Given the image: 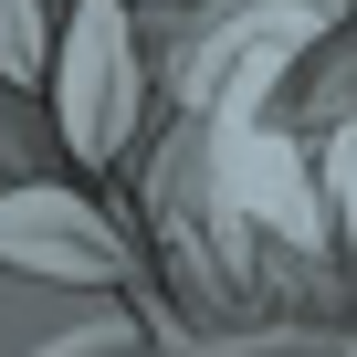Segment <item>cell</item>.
<instances>
[{
    "label": "cell",
    "mask_w": 357,
    "mask_h": 357,
    "mask_svg": "<svg viewBox=\"0 0 357 357\" xmlns=\"http://www.w3.org/2000/svg\"><path fill=\"white\" fill-rule=\"evenodd\" d=\"M53 116L63 147L84 168L126 158V116H137V43H126V0H74L63 53H53Z\"/></svg>",
    "instance_id": "1"
},
{
    "label": "cell",
    "mask_w": 357,
    "mask_h": 357,
    "mask_svg": "<svg viewBox=\"0 0 357 357\" xmlns=\"http://www.w3.org/2000/svg\"><path fill=\"white\" fill-rule=\"evenodd\" d=\"M0 263L43 273V284H116L126 273V242L74 190H0Z\"/></svg>",
    "instance_id": "2"
},
{
    "label": "cell",
    "mask_w": 357,
    "mask_h": 357,
    "mask_svg": "<svg viewBox=\"0 0 357 357\" xmlns=\"http://www.w3.org/2000/svg\"><path fill=\"white\" fill-rule=\"evenodd\" d=\"M242 190L263 221H284L294 242H315V200H305V158L294 147H242Z\"/></svg>",
    "instance_id": "3"
},
{
    "label": "cell",
    "mask_w": 357,
    "mask_h": 357,
    "mask_svg": "<svg viewBox=\"0 0 357 357\" xmlns=\"http://www.w3.org/2000/svg\"><path fill=\"white\" fill-rule=\"evenodd\" d=\"M0 84H43V0H0Z\"/></svg>",
    "instance_id": "4"
},
{
    "label": "cell",
    "mask_w": 357,
    "mask_h": 357,
    "mask_svg": "<svg viewBox=\"0 0 357 357\" xmlns=\"http://www.w3.org/2000/svg\"><path fill=\"white\" fill-rule=\"evenodd\" d=\"M116 347H137V326H126V315H84V326H63V336L32 347V357H116Z\"/></svg>",
    "instance_id": "5"
},
{
    "label": "cell",
    "mask_w": 357,
    "mask_h": 357,
    "mask_svg": "<svg viewBox=\"0 0 357 357\" xmlns=\"http://www.w3.org/2000/svg\"><path fill=\"white\" fill-rule=\"evenodd\" d=\"M347 357H357V347H347Z\"/></svg>",
    "instance_id": "6"
}]
</instances>
